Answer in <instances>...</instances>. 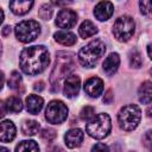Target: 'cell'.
<instances>
[{
  "label": "cell",
  "instance_id": "1",
  "mask_svg": "<svg viewBox=\"0 0 152 152\" xmlns=\"http://www.w3.org/2000/svg\"><path fill=\"white\" fill-rule=\"evenodd\" d=\"M50 63L49 50L43 45L25 48L19 56V66L26 75L34 76L42 74Z\"/></svg>",
  "mask_w": 152,
  "mask_h": 152
},
{
  "label": "cell",
  "instance_id": "2",
  "mask_svg": "<svg viewBox=\"0 0 152 152\" xmlns=\"http://www.w3.org/2000/svg\"><path fill=\"white\" fill-rule=\"evenodd\" d=\"M74 66H75V61H74V55L71 52H65V51L57 52L55 65L50 74V84L52 91L55 93L59 91L62 82L64 81L65 77L70 75Z\"/></svg>",
  "mask_w": 152,
  "mask_h": 152
},
{
  "label": "cell",
  "instance_id": "3",
  "mask_svg": "<svg viewBox=\"0 0 152 152\" xmlns=\"http://www.w3.org/2000/svg\"><path fill=\"white\" fill-rule=\"evenodd\" d=\"M106 52V45L101 39H94L78 51V62L84 68H94Z\"/></svg>",
  "mask_w": 152,
  "mask_h": 152
},
{
  "label": "cell",
  "instance_id": "4",
  "mask_svg": "<svg viewBox=\"0 0 152 152\" xmlns=\"http://www.w3.org/2000/svg\"><path fill=\"white\" fill-rule=\"evenodd\" d=\"M110 128H112V120H110V116L106 113H100L95 115L86 125L87 133L94 139L106 138L109 134Z\"/></svg>",
  "mask_w": 152,
  "mask_h": 152
},
{
  "label": "cell",
  "instance_id": "5",
  "mask_svg": "<svg viewBox=\"0 0 152 152\" xmlns=\"http://www.w3.org/2000/svg\"><path fill=\"white\" fill-rule=\"evenodd\" d=\"M141 119V110L137 104H126L124 106L118 114V122L121 129L133 131L138 127Z\"/></svg>",
  "mask_w": 152,
  "mask_h": 152
},
{
  "label": "cell",
  "instance_id": "6",
  "mask_svg": "<svg viewBox=\"0 0 152 152\" xmlns=\"http://www.w3.org/2000/svg\"><path fill=\"white\" fill-rule=\"evenodd\" d=\"M15 37L21 43H31L40 34V24L36 20H24L14 28Z\"/></svg>",
  "mask_w": 152,
  "mask_h": 152
},
{
  "label": "cell",
  "instance_id": "7",
  "mask_svg": "<svg viewBox=\"0 0 152 152\" xmlns=\"http://www.w3.org/2000/svg\"><path fill=\"white\" fill-rule=\"evenodd\" d=\"M134 20L128 15L119 17L113 25V34L119 42H127L134 33Z\"/></svg>",
  "mask_w": 152,
  "mask_h": 152
},
{
  "label": "cell",
  "instance_id": "8",
  "mask_svg": "<svg viewBox=\"0 0 152 152\" xmlns=\"http://www.w3.org/2000/svg\"><path fill=\"white\" fill-rule=\"evenodd\" d=\"M68 107L66 104L61 100H52L49 102L46 110H45V119L48 122L58 125L66 120L68 118Z\"/></svg>",
  "mask_w": 152,
  "mask_h": 152
},
{
  "label": "cell",
  "instance_id": "9",
  "mask_svg": "<svg viewBox=\"0 0 152 152\" xmlns=\"http://www.w3.org/2000/svg\"><path fill=\"white\" fill-rule=\"evenodd\" d=\"M56 25L59 28H71L77 23V13L72 10H61L56 17Z\"/></svg>",
  "mask_w": 152,
  "mask_h": 152
},
{
  "label": "cell",
  "instance_id": "10",
  "mask_svg": "<svg viewBox=\"0 0 152 152\" xmlns=\"http://www.w3.org/2000/svg\"><path fill=\"white\" fill-rule=\"evenodd\" d=\"M81 88V78L77 75H69L63 83V93L64 96L72 99L78 95Z\"/></svg>",
  "mask_w": 152,
  "mask_h": 152
},
{
  "label": "cell",
  "instance_id": "11",
  "mask_svg": "<svg viewBox=\"0 0 152 152\" xmlns=\"http://www.w3.org/2000/svg\"><path fill=\"white\" fill-rule=\"evenodd\" d=\"M114 12V6L110 1L108 0H103V1H100L95 8H94V15L97 20L100 21H106L108 20L112 14Z\"/></svg>",
  "mask_w": 152,
  "mask_h": 152
},
{
  "label": "cell",
  "instance_id": "12",
  "mask_svg": "<svg viewBox=\"0 0 152 152\" xmlns=\"http://www.w3.org/2000/svg\"><path fill=\"white\" fill-rule=\"evenodd\" d=\"M84 91L90 97H99L103 91V81L100 77H90L84 83Z\"/></svg>",
  "mask_w": 152,
  "mask_h": 152
},
{
  "label": "cell",
  "instance_id": "13",
  "mask_svg": "<svg viewBox=\"0 0 152 152\" xmlns=\"http://www.w3.org/2000/svg\"><path fill=\"white\" fill-rule=\"evenodd\" d=\"M83 139H84V133H83V131L81 128H71L64 135L65 145L69 148L78 147L82 144Z\"/></svg>",
  "mask_w": 152,
  "mask_h": 152
},
{
  "label": "cell",
  "instance_id": "14",
  "mask_svg": "<svg viewBox=\"0 0 152 152\" xmlns=\"http://www.w3.org/2000/svg\"><path fill=\"white\" fill-rule=\"evenodd\" d=\"M34 0H10V10L15 15H24L31 11Z\"/></svg>",
  "mask_w": 152,
  "mask_h": 152
},
{
  "label": "cell",
  "instance_id": "15",
  "mask_svg": "<svg viewBox=\"0 0 152 152\" xmlns=\"http://www.w3.org/2000/svg\"><path fill=\"white\" fill-rule=\"evenodd\" d=\"M15 126L10 120H2L0 124V140L1 142H10L15 138Z\"/></svg>",
  "mask_w": 152,
  "mask_h": 152
},
{
  "label": "cell",
  "instance_id": "16",
  "mask_svg": "<svg viewBox=\"0 0 152 152\" xmlns=\"http://www.w3.org/2000/svg\"><path fill=\"white\" fill-rule=\"evenodd\" d=\"M119 65H120V57H119V55L116 52H112L103 61L102 68H103V71H104L106 75L112 76V75H114L118 71Z\"/></svg>",
  "mask_w": 152,
  "mask_h": 152
},
{
  "label": "cell",
  "instance_id": "17",
  "mask_svg": "<svg viewBox=\"0 0 152 152\" xmlns=\"http://www.w3.org/2000/svg\"><path fill=\"white\" fill-rule=\"evenodd\" d=\"M25 104H26V109L30 114H38L44 106V100L39 95L32 94V95H28L26 97Z\"/></svg>",
  "mask_w": 152,
  "mask_h": 152
},
{
  "label": "cell",
  "instance_id": "18",
  "mask_svg": "<svg viewBox=\"0 0 152 152\" xmlns=\"http://www.w3.org/2000/svg\"><path fill=\"white\" fill-rule=\"evenodd\" d=\"M138 99L142 104L152 102V82L145 81L138 89Z\"/></svg>",
  "mask_w": 152,
  "mask_h": 152
},
{
  "label": "cell",
  "instance_id": "19",
  "mask_svg": "<svg viewBox=\"0 0 152 152\" xmlns=\"http://www.w3.org/2000/svg\"><path fill=\"white\" fill-rule=\"evenodd\" d=\"M53 38L57 43H59L61 45H65V46H71V45L76 44V42H77L76 34H74L72 32H69V31H58L53 34Z\"/></svg>",
  "mask_w": 152,
  "mask_h": 152
},
{
  "label": "cell",
  "instance_id": "20",
  "mask_svg": "<svg viewBox=\"0 0 152 152\" xmlns=\"http://www.w3.org/2000/svg\"><path fill=\"white\" fill-rule=\"evenodd\" d=\"M8 87L17 91V93H23L24 91V83H23V77L18 71H12L8 78Z\"/></svg>",
  "mask_w": 152,
  "mask_h": 152
},
{
  "label": "cell",
  "instance_id": "21",
  "mask_svg": "<svg viewBox=\"0 0 152 152\" xmlns=\"http://www.w3.org/2000/svg\"><path fill=\"white\" fill-rule=\"evenodd\" d=\"M97 31H99L97 27H96L90 20H84V21L80 25V27H78V33H80V36H81L83 39L89 38V37L96 34Z\"/></svg>",
  "mask_w": 152,
  "mask_h": 152
},
{
  "label": "cell",
  "instance_id": "22",
  "mask_svg": "<svg viewBox=\"0 0 152 152\" xmlns=\"http://www.w3.org/2000/svg\"><path fill=\"white\" fill-rule=\"evenodd\" d=\"M4 103L6 110L10 113H19L23 109V101L18 96H10L6 99Z\"/></svg>",
  "mask_w": 152,
  "mask_h": 152
},
{
  "label": "cell",
  "instance_id": "23",
  "mask_svg": "<svg viewBox=\"0 0 152 152\" xmlns=\"http://www.w3.org/2000/svg\"><path fill=\"white\" fill-rule=\"evenodd\" d=\"M39 129H40V125L34 120H26L21 125V132L24 135L33 137L37 133H39Z\"/></svg>",
  "mask_w": 152,
  "mask_h": 152
},
{
  "label": "cell",
  "instance_id": "24",
  "mask_svg": "<svg viewBox=\"0 0 152 152\" xmlns=\"http://www.w3.org/2000/svg\"><path fill=\"white\" fill-rule=\"evenodd\" d=\"M128 62H129V65L132 68L138 69V68L141 66V64H142L141 55H140V52L137 49H133V50L129 51V53H128Z\"/></svg>",
  "mask_w": 152,
  "mask_h": 152
},
{
  "label": "cell",
  "instance_id": "25",
  "mask_svg": "<svg viewBox=\"0 0 152 152\" xmlns=\"http://www.w3.org/2000/svg\"><path fill=\"white\" fill-rule=\"evenodd\" d=\"M15 151H39V146L33 140H24L15 146Z\"/></svg>",
  "mask_w": 152,
  "mask_h": 152
},
{
  "label": "cell",
  "instance_id": "26",
  "mask_svg": "<svg viewBox=\"0 0 152 152\" xmlns=\"http://www.w3.org/2000/svg\"><path fill=\"white\" fill-rule=\"evenodd\" d=\"M95 116V109L91 106H86L82 108V110L80 112V118L83 121H89Z\"/></svg>",
  "mask_w": 152,
  "mask_h": 152
},
{
  "label": "cell",
  "instance_id": "27",
  "mask_svg": "<svg viewBox=\"0 0 152 152\" xmlns=\"http://www.w3.org/2000/svg\"><path fill=\"white\" fill-rule=\"evenodd\" d=\"M56 135H57V132L53 128H48L46 127V128L42 129V132H40V138L45 141H52L56 138Z\"/></svg>",
  "mask_w": 152,
  "mask_h": 152
},
{
  "label": "cell",
  "instance_id": "28",
  "mask_svg": "<svg viewBox=\"0 0 152 152\" xmlns=\"http://www.w3.org/2000/svg\"><path fill=\"white\" fill-rule=\"evenodd\" d=\"M39 17L43 19V20H49L51 17H52V8L50 5L45 4L43 5L40 8H39V12H38Z\"/></svg>",
  "mask_w": 152,
  "mask_h": 152
},
{
  "label": "cell",
  "instance_id": "29",
  "mask_svg": "<svg viewBox=\"0 0 152 152\" xmlns=\"http://www.w3.org/2000/svg\"><path fill=\"white\" fill-rule=\"evenodd\" d=\"M139 8L141 14H148L152 12V0H139Z\"/></svg>",
  "mask_w": 152,
  "mask_h": 152
},
{
  "label": "cell",
  "instance_id": "30",
  "mask_svg": "<svg viewBox=\"0 0 152 152\" xmlns=\"http://www.w3.org/2000/svg\"><path fill=\"white\" fill-rule=\"evenodd\" d=\"M142 142L145 145V147L150 151H152V129L151 131H147L142 138Z\"/></svg>",
  "mask_w": 152,
  "mask_h": 152
},
{
  "label": "cell",
  "instance_id": "31",
  "mask_svg": "<svg viewBox=\"0 0 152 152\" xmlns=\"http://www.w3.org/2000/svg\"><path fill=\"white\" fill-rule=\"evenodd\" d=\"M102 101H103V103H106V104H110V103L114 101V94H113V90H112V89H108V90L104 93V96H103Z\"/></svg>",
  "mask_w": 152,
  "mask_h": 152
},
{
  "label": "cell",
  "instance_id": "32",
  "mask_svg": "<svg viewBox=\"0 0 152 152\" xmlns=\"http://www.w3.org/2000/svg\"><path fill=\"white\" fill-rule=\"evenodd\" d=\"M51 2L56 6H66L72 2V0H51Z\"/></svg>",
  "mask_w": 152,
  "mask_h": 152
},
{
  "label": "cell",
  "instance_id": "33",
  "mask_svg": "<svg viewBox=\"0 0 152 152\" xmlns=\"http://www.w3.org/2000/svg\"><path fill=\"white\" fill-rule=\"evenodd\" d=\"M44 82L43 81H38V82H36L34 83V86H33V89L36 90V91H42V90H44Z\"/></svg>",
  "mask_w": 152,
  "mask_h": 152
},
{
  "label": "cell",
  "instance_id": "34",
  "mask_svg": "<svg viewBox=\"0 0 152 152\" xmlns=\"http://www.w3.org/2000/svg\"><path fill=\"white\" fill-rule=\"evenodd\" d=\"M10 33H11V26H10V25L4 26V27H2V30H1V34H2L4 37H7Z\"/></svg>",
  "mask_w": 152,
  "mask_h": 152
},
{
  "label": "cell",
  "instance_id": "35",
  "mask_svg": "<svg viewBox=\"0 0 152 152\" xmlns=\"http://www.w3.org/2000/svg\"><path fill=\"white\" fill-rule=\"evenodd\" d=\"M93 151H97V150H108V147L104 145V144H96V145H94L93 146V148H91Z\"/></svg>",
  "mask_w": 152,
  "mask_h": 152
},
{
  "label": "cell",
  "instance_id": "36",
  "mask_svg": "<svg viewBox=\"0 0 152 152\" xmlns=\"http://www.w3.org/2000/svg\"><path fill=\"white\" fill-rule=\"evenodd\" d=\"M147 55H148L150 59H152V43H150L147 45Z\"/></svg>",
  "mask_w": 152,
  "mask_h": 152
},
{
  "label": "cell",
  "instance_id": "37",
  "mask_svg": "<svg viewBox=\"0 0 152 152\" xmlns=\"http://www.w3.org/2000/svg\"><path fill=\"white\" fill-rule=\"evenodd\" d=\"M146 115H147L148 118H151V116H152V106H150V107L146 109Z\"/></svg>",
  "mask_w": 152,
  "mask_h": 152
},
{
  "label": "cell",
  "instance_id": "38",
  "mask_svg": "<svg viewBox=\"0 0 152 152\" xmlns=\"http://www.w3.org/2000/svg\"><path fill=\"white\" fill-rule=\"evenodd\" d=\"M151 75H152V69H151Z\"/></svg>",
  "mask_w": 152,
  "mask_h": 152
}]
</instances>
